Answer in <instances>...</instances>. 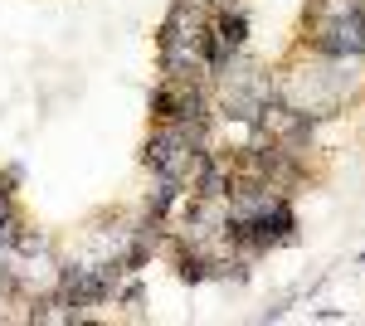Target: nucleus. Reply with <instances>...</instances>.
<instances>
[]
</instances>
